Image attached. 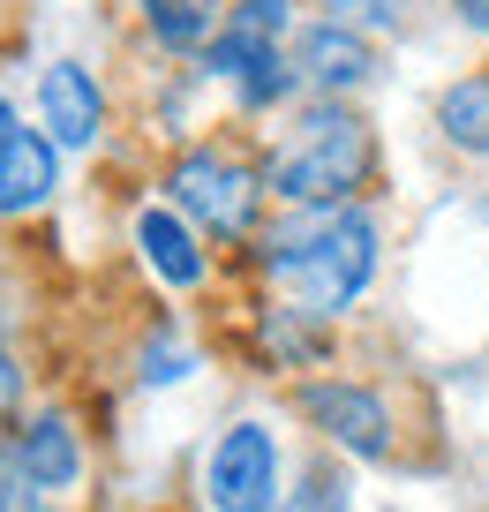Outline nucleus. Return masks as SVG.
I'll list each match as a JSON object with an SVG mask.
<instances>
[{"mask_svg":"<svg viewBox=\"0 0 489 512\" xmlns=\"http://www.w3.org/2000/svg\"><path fill=\"white\" fill-rule=\"evenodd\" d=\"M264 279L301 309V317H339L369 294L377 279V219L362 204L339 211H286L264 241H256Z\"/></svg>","mask_w":489,"mask_h":512,"instance_id":"nucleus-1","label":"nucleus"},{"mask_svg":"<svg viewBox=\"0 0 489 512\" xmlns=\"http://www.w3.org/2000/svg\"><path fill=\"white\" fill-rule=\"evenodd\" d=\"M369 159H377L369 128L354 121L339 98H316V106H301L294 121L279 128V144H271V159H264V181H271V196H279L286 211H339V204H354V189L369 181Z\"/></svg>","mask_w":489,"mask_h":512,"instance_id":"nucleus-2","label":"nucleus"},{"mask_svg":"<svg viewBox=\"0 0 489 512\" xmlns=\"http://www.w3.org/2000/svg\"><path fill=\"white\" fill-rule=\"evenodd\" d=\"M166 189H174V211L196 219L211 241H241L264 219L271 181H264V166H249L234 144H189L166 166Z\"/></svg>","mask_w":489,"mask_h":512,"instance_id":"nucleus-3","label":"nucleus"},{"mask_svg":"<svg viewBox=\"0 0 489 512\" xmlns=\"http://www.w3.org/2000/svg\"><path fill=\"white\" fill-rule=\"evenodd\" d=\"M196 490L211 512H286V452L271 437V422L241 415L219 430V445L196 467Z\"/></svg>","mask_w":489,"mask_h":512,"instance_id":"nucleus-4","label":"nucleus"},{"mask_svg":"<svg viewBox=\"0 0 489 512\" xmlns=\"http://www.w3.org/2000/svg\"><path fill=\"white\" fill-rule=\"evenodd\" d=\"M294 407H301L324 437H332V445H347L354 460H392V452H399L392 400H384V392H369V384H354V377H309V384L294 392Z\"/></svg>","mask_w":489,"mask_h":512,"instance_id":"nucleus-5","label":"nucleus"},{"mask_svg":"<svg viewBox=\"0 0 489 512\" xmlns=\"http://www.w3.org/2000/svg\"><path fill=\"white\" fill-rule=\"evenodd\" d=\"M286 53H294V76L309 83L316 98H347V91H362V83L377 76V38L354 31V23H332V16L301 23V31L286 38Z\"/></svg>","mask_w":489,"mask_h":512,"instance_id":"nucleus-6","label":"nucleus"},{"mask_svg":"<svg viewBox=\"0 0 489 512\" xmlns=\"http://www.w3.org/2000/svg\"><path fill=\"white\" fill-rule=\"evenodd\" d=\"M38 121L61 151H98L106 144V91L83 61H53L38 76Z\"/></svg>","mask_w":489,"mask_h":512,"instance_id":"nucleus-7","label":"nucleus"},{"mask_svg":"<svg viewBox=\"0 0 489 512\" xmlns=\"http://www.w3.org/2000/svg\"><path fill=\"white\" fill-rule=\"evenodd\" d=\"M8 460H16V475L31 482L38 497H61V490L83 482V437H76V422H68L61 407H46V415H31L16 430Z\"/></svg>","mask_w":489,"mask_h":512,"instance_id":"nucleus-8","label":"nucleus"},{"mask_svg":"<svg viewBox=\"0 0 489 512\" xmlns=\"http://www.w3.org/2000/svg\"><path fill=\"white\" fill-rule=\"evenodd\" d=\"M53 189H61V144H53L46 128H16L8 151H0V219L38 211Z\"/></svg>","mask_w":489,"mask_h":512,"instance_id":"nucleus-9","label":"nucleus"},{"mask_svg":"<svg viewBox=\"0 0 489 512\" xmlns=\"http://www.w3.org/2000/svg\"><path fill=\"white\" fill-rule=\"evenodd\" d=\"M136 249L166 287H204V272H211L204 249H196V226L181 219L174 204H143L136 211Z\"/></svg>","mask_w":489,"mask_h":512,"instance_id":"nucleus-10","label":"nucleus"},{"mask_svg":"<svg viewBox=\"0 0 489 512\" xmlns=\"http://www.w3.org/2000/svg\"><path fill=\"white\" fill-rule=\"evenodd\" d=\"M437 128H444V144H452V151H467V159H489V68H474V76L444 83Z\"/></svg>","mask_w":489,"mask_h":512,"instance_id":"nucleus-11","label":"nucleus"},{"mask_svg":"<svg viewBox=\"0 0 489 512\" xmlns=\"http://www.w3.org/2000/svg\"><path fill=\"white\" fill-rule=\"evenodd\" d=\"M324 16L354 23V31H392V23L407 16V0H324Z\"/></svg>","mask_w":489,"mask_h":512,"instance_id":"nucleus-12","label":"nucleus"},{"mask_svg":"<svg viewBox=\"0 0 489 512\" xmlns=\"http://www.w3.org/2000/svg\"><path fill=\"white\" fill-rule=\"evenodd\" d=\"M234 23L264 31V38H286V0H234Z\"/></svg>","mask_w":489,"mask_h":512,"instance_id":"nucleus-13","label":"nucleus"},{"mask_svg":"<svg viewBox=\"0 0 489 512\" xmlns=\"http://www.w3.org/2000/svg\"><path fill=\"white\" fill-rule=\"evenodd\" d=\"M31 505H38V490L16 475V460L0 452V512H31Z\"/></svg>","mask_w":489,"mask_h":512,"instance_id":"nucleus-14","label":"nucleus"},{"mask_svg":"<svg viewBox=\"0 0 489 512\" xmlns=\"http://www.w3.org/2000/svg\"><path fill=\"white\" fill-rule=\"evenodd\" d=\"M452 16L467 23V31H482V38H489V0H452Z\"/></svg>","mask_w":489,"mask_h":512,"instance_id":"nucleus-15","label":"nucleus"},{"mask_svg":"<svg viewBox=\"0 0 489 512\" xmlns=\"http://www.w3.org/2000/svg\"><path fill=\"white\" fill-rule=\"evenodd\" d=\"M16 392H23V369H16V362H8V354H0V407L16 400Z\"/></svg>","mask_w":489,"mask_h":512,"instance_id":"nucleus-16","label":"nucleus"},{"mask_svg":"<svg viewBox=\"0 0 489 512\" xmlns=\"http://www.w3.org/2000/svg\"><path fill=\"white\" fill-rule=\"evenodd\" d=\"M16 128H23V121H16V106L0 98V151H8V136H16Z\"/></svg>","mask_w":489,"mask_h":512,"instance_id":"nucleus-17","label":"nucleus"}]
</instances>
